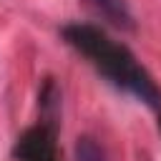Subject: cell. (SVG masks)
<instances>
[{"label": "cell", "mask_w": 161, "mask_h": 161, "mask_svg": "<svg viewBox=\"0 0 161 161\" xmlns=\"http://www.w3.org/2000/svg\"><path fill=\"white\" fill-rule=\"evenodd\" d=\"M65 43L86 55L98 73H103L116 88H123L126 93L136 96L141 103H146L151 111H161V88L153 83L148 70L136 60V55L108 38L101 28L88 23H70L63 28Z\"/></svg>", "instance_id": "1"}, {"label": "cell", "mask_w": 161, "mask_h": 161, "mask_svg": "<svg viewBox=\"0 0 161 161\" xmlns=\"http://www.w3.org/2000/svg\"><path fill=\"white\" fill-rule=\"evenodd\" d=\"M55 123L40 121L38 126L23 131L15 141L13 156L18 161H60L58 141H55Z\"/></svg>", "instance_id": "2"}, {"label": "cell", "mask_w": 161, "mask_h": 161, "mask_svg": "<svg viewBox=\"0 0 161 161\" xmlns=\"http://www.w3.org/2000/svg\"><path fill=\"white\" fill-rule=\"evenodd\" d=\"M91 5L116 28L121 30H133L136 28V20H133V13L128 8L126 0H91Z\"/></svg>", "instance_id": "3"}, {"label": "cell", "mask_w": 161, "mask_h": 161, "mask_svg": "<svg viewBox=\"0 0 161 161\" xmlns=\"http://www.w3.org/2000/svg\"><path fill=\"white\" fill-rule=\"evenodd\" d=\"M73 158L75 161H108L106 148L93 136H78L75 148H73Z\"/></svg>", "instance_id": "4"}]
</instances>
